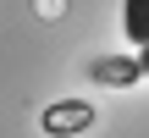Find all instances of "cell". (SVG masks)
<instances>
[{
	"mask_svg": "<svg viewBox=\"0 0 149 138\" xmlns=\"http://www.w3.org/2000/svg\"><path fill=\"white\" fill-rule=\"evenodd\" d=\"M138 66H144V83H149V44L138 50Z\"/></svg>",
	"mask_w": 149,
	"mask_h": 138,
	"instance_id": "277c9868",
	"label": "cell"
},
{
	"mask_svg": "<svg viewBox=\"0 0 149 138\" xmlns=\"http://www.w3.org/2000/svg\"><path fill=\"white\" fill-rule=\"evenodd\" d=\"M88 83L133 89V83H144V66H138V55H94L88 61Z\"/></svg>",
	"mask_w": 149,
	"mask_h": 138,
	"instance_id": "7a4b0ae2",
	"label": "cell"
},
{
	"mask_svg": "<svg viewBox=\"0 0 149 138\" xmlns=\"http://www.w3.org/2000/svg\"><path fill=\"white\" fill-rule=\"evenodd\" d=\"M39 127H44L50 138L88 133V127H94V105H88V100H55V105H44V111H39Z\"/></svg>",
	"mask_w": 149,
	"mask_h": 138,
	"instance_id": "6da1fadb",
	"label": "cell"
},
{
	"mask_svg": "<svg viewBox=\"0 0 149 138\" xmlns=\"http://www.w3.org/2000/svg\"><path fill=\"white\" fill-rule=\"evenodd\" d=\"M122 28H127V39L144 50L149 44V0H122Z\"/></svg>",
	"mask_w": 149,
	"mask_h": 138,
	"instance_id": "3957f363",
	"label": "cell"
}]
</instances>
